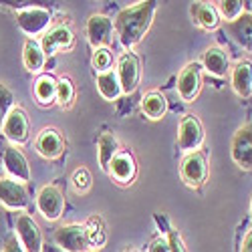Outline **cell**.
<instances>
[{
	"instance_id": "6da1fadb",
	"label": "cell",
	"mask_w": 252,
	"mask_h": 252,
	"mask_svg": "<svg viewBox=\"0 0 252 252\" xmlns=\"http://www.w3.org/2000/svg\"><path fill=\"white\" fill-rule=\"evenodd\" d=\"M156 8H158V2L148 0V2H137L133 6L123 8L117 14L115 23H113V29L117 32L119 43L127 51L131 47H135L139 40L145 36V32L150 31Z\"/></svg>"
},
{
	"instance_id": "7a4b0ae2",
	"label": "cell",
	"mask_w": 252,
	"mask_h": 252,
	"mask_svg": "<svg viewBox=\"0 0 252 252\" xmlns=\"http://www.w3.org/2000/svg\"><path fill=\"white\" fill-rule=\"evenodd\" d=\"M204 143V127L196 115H184L178 127V148L186 154L198 152Z\"/></svg>"
},
{
	"instance_id": "3957f363",
	"label": "cell",
	"mask_w": 252,
	"mask_h": 252,
	"mask_svg": "<svg viewBox=\"0 0 252 252\" xmlns=\"http://www.w3.org/2000/svg\"><path fill=\"white\" fill-rule=\"evenodd\" d=\"M230 156L240 170H252V123H246L234 133Z\"/></svg>"
},
{
	"instance_id": "277c9868",
	"label": "cell",
	"mask_w": 252,
	"mask_h": 252,
	"mask_svg": "<svg viewBox=\"0 0 252 252\" xmlns=\"http://www.w3.org/2000/svg\"><path fill=\"white\" fill-rule=\"evenodd\" d=\"M180 174H182V180L192 186V188H198L206 182L208 178V159H206V154L204 152H192V154H186V158L182 159V167H180Z\"/></svg>"
},
{
	"instance_id": "5b68a950",
	"label": "cell",
	"mask_w": 252,
	"mask_h": 252,
	"mask_svg": "<svg viewBox=\"0 0 252 252\" xmlns=\"http://www.w3.org/2000/svg\"><path fill=\"white\" fill-rule=\"evenodd\" d=\"M117 77L121 83V91L123 93H131L135 91L139 77H141V63L137 59L135 53L131 51H125L119 59H117Z\"/></svg>"
},
{
	"instance_id": "8992f818",
	"label": "cell",
	"mask_w": 252,
	"mask_h": 252,
	"mask_svg": "<svg viewBox=\"0 0 252 252\" xmlns=\"http://www.w3.org/2000/svg\"><path fill=\"white\" fill-rule=\"evenodd\" d=\"M55 242L65 252H85L89 248L85 226L81 224H67L55 230Z\"/></svg>"
},
{
	"instance_id": "52a82bcc",
	"label": "cell",
	"mask_w": 252,
	"mask_h": 252,
	"mask_svg": "<svg viewBox=\"0 0 252 252\" xmlns=\"http://www.w3.org/2000/svg\"><path fill=\"white\" fill-rule=\"evenodd\" d=\"M16 234L25 252H43V234H40V228L32 220V216L29 214L16 216Z\"/></svg>"
},
{
	"instance_id": "ba28073f",
	"label": "cell",
	"mask_w": 252,
	"mask_h": 252,
	"mask_svg": "<svg viewBox=\"0 0 252 252\" xmlns=\"http://www.w3.org/2000/svg\"><path fill=\"white\" fill-rule=\"evenodd\" d=\"M36 208L47 220H59L65 212V196L57 186H45L36 196Z\"/></svg>"
},
{
	"instance_id": "9c48e42d",
	"label": "cell",
	"mask_w": 252,
	"mask_h": 252,
	"mask_svg": "<svg viewBox=\"0 0 252 252\" xmlns=\"http://www.w3.org/2000/svg\"><path fill=\"white\" fill-rule=\"evenodd\" d=\"M87 40L93 49H107L113 38V20L105 14H93L87 20Z\"/></svg>"
},
{
	"instance_id": "30bf717a",
	"label": "cell",
	"mask_w": 252,
	"mask_h": 252,
	"mask_svg": "<svg viewBox=\"0 0 252 252\" xmlns=\"http://www.w3.org/2000/svg\"><path fill=\"white\" fill-rule=\"evenodd\" d=\"M51 23V12L47 8L40 6H29L16 12V25L20 27V31L34 36L40 34Z\"/></svg>"
},
{
	"instance_id": "8fae6325",
	"label": "cell",
	"mask_w": 252,
	"mask_h": 252,
	"mask_svg": "<svg viewBox=\"0 0 252 252\" xmlns=\"http://www.w3.org/2000/svg\"><path fill=\"white\" fill-rule=\"evenodd\" d=\"M2 133L8 141L20 145V143H27L29 141V133H31V123L27 113L20 109V107H12V111L8 113V117L4 119L2 125Z\"/></svg>"
},
{
	"instance_id": "7c38bea8",
	"label": "cell",
	"mask_w": 252,
	"mask_h": 252,
	"mask_svg": "<svg viewBox=\"0 0 252 252\" xmlns=\"http://www.w3.org/2000/svg\"><path fill=\"white\" fill-rule=\"evenodd\" d=\"M200 87H202V67L200 63H190L186 65L178 77V93L184 101H194L200 93Z\"/></svg>"
},
{
	"instance_id": "4fadbf2b",
	"label": "cell",
	"mask_w": 252,
	"mask_h": 252,
	"mask_svg": "<svg viewBox=\"0 0 252 252\" xmlns=\"http://www.w3.org/2000/svg\"><path fill=\"white\" fill-rule=\"evenodd\" d=\"M0 202L10 210H25L29 206L27 188L12 178L0 180Z\"/></svg>"
},
{
	"instance_id": "5bb4252c",
	"label": "cell",
	"mask_w": 252,
	"mask_h": 252,
	"mask_svg": "<svg viewBox=\"0 0 252 252\" xmlns=\"http://www.w3.org/2000/svg\"><path fill=\"white\" fill-rule=\"evenodd\" d=\"M2 163H4V170L12 176V180H16V182H20V184L31 180L29 159L25 158V154H23V152L16 150L14 145H8V148H4Z\"/></svg>"
},
{
	"instance_id": "9a60e30c",
	"label": "cell",
	"mask_w": 252,
	"mask_h": 252,
	"mask_svg": "<svg viewBox=\"0 0 252 252\" xmlns=\"http://www.w3.org/2000/svg\"><path fill=\"white\" fill-rule=\"evenodd\" d=\"M109 172L111 178L119 184H131L135 174H137V163L131 152H117V156L113 158V161L109 163Z\"/></svg>"
},
{
	"instance_id": "2e32d148",
	"label": "cell",
	"mask_w": 252,
	"mask_h": 252,
	"mask_svg": "<svg viewBox=\"0 0 252 252\" xmlns=\"http://www.w3.org/2000/svg\"><path fill=\"white\" fill-rule=\"evenodd\" d=\"M34 145H36V152L47 159H57L63 152H65V141H63L61 133L53 127H47V129L40 131Z\"/></svg>"
},
{
	"instance_id": "e0dca14e",
	"label": "cell",
	"mask_w": 252,
	"mask_h": 252,
	"mask_svg": "<svg viewBox=\"0 0 252 252\" xmlns=\"http://www.w3.org/2000/svg\"><path fill=\"white\" fill-rule=\"evenodd\" d=\"M226 32L232 36L236 45L252 53V14L244 12L232 23H226Z\"/></svg>"
},
{
	"instance_id": "ac0fdd59",
	"label": "cell",
	"mask_w": 252,
	"mask_h": 252,
	"mask_svg": "<svg viewBox=\"0 0 252 252\" xmlns=\"http://www.w3.org/2000/svg\"><path fill=\"white\" fill-rule=\"evenodd\" d=\"M73 47V32L67 27H55L51 29L43 40H40V49L45 55H55L59 49H71Z\"/></svg>"
},
{
	"instance_id": "d6986e66",
	"label": "cell",
	"mask_w": 252,
	"mask_h": 252,
	"mask_svg": "<svg viewBox=\"0 0 252 252\" xmlns=\"http://www.w3.org/2000/svg\"><path fill=\"white\" fill-rule=\"evenodd\" d=\"M232 89L242 99L252 97V63L250 61H240L232 69Z\"/></svg>"
},
{
	"instance_id": "ffe728a7",
	"label": "cell",
	"mask_w": 252,
	"mask_h": 252,
	"mask_svg": "<svg viewBox=\"0 0 252 252\" xmlns=\"http://www.w3.org/2000/svg\"><path fill=\"white\" fill-rule=\"evenodd\" d=\"M202 65L204 69L214 75V77H224L230 69V61H228V55L220 49V47H210L206 53H204V59H202Z\"/></svg>"
},
{
	"instance_id": "44dd1931",
	"label": "cell",
	"mask_w": 252,
	"mask_h": 252,
	"mask_svg": "<svg viewBox=\"0 0 252 252\" xmlns=\"http://www.w3.org/2000/svg\"><path fill=\"white\" fill-rule=\"evenodd\" d=\"M190 12L194 16V20L206 31H214L218 29L220 25V16H218V10L214 4H210V2H194L190 6Z\"/></svg>"
},
{
	"instance_id": "7402d4cb",
	"label": "cell",
	"mask_w": 252,
	"mask_h": 252,
	"mask_svg": "<svg viewBox=\"0 0 252 252\" xmlns=\"http://www.w3.org/2000/svg\"><path fill=\"white\" fill-rule=\"evenodd\" d=\"M97 89L101 93V97L105 101H117L121 97V83H119V77H117V71L111 69V71H105V73H99L97 75Z\"/></svg>"
},
{
	"instance_id": "603a6c76",
	"label": "cell",
	"mask_w": 252,
	"mask_h": 252,
	"mask_svg": "<svg viewBox=\"0 0 252 252\" xmlns=\"http://www.w3.org/2000/svg\"><path fill=\"white\" fill-rule=\"evenodd\" d=\"M119 152V143L115 139L113 133H101L99 141H97V154H99V165H101V170L107 172L109 170V163L113 161V158L117 156Z\"/></svg>"
},
{
	"instance_id": "cb8c5ba5",
	"label": "cell",
	"mask_w": 252,
	"mask_h": 252,
	"mask_svg": "<svg viewBox=\"0 0 252 252\" xmlns=\"http://www.w3.org/2000/svg\"><path fill=\"white\" fill-rule=\"evenodd\" d=\"M45 61H47V55L43 53L40 45L36 43V40L29 38L25 43V49H23V63H25V67L31 73H38V71H43Z\"/></svg>"
},
{
	"instance_id": "d4e9b609",
	"label": "cell",
	"mask_w": 252,
	"mask_h": 252,
	"mask_svg": "<svg viewBox=\"0 0 252 252\" xmlns=\"http://www.w3.org/2000/svg\"><path fill=\"white\" fill-rule=\"evenodd\" d=\"M141 111L145 113V117L150 119H161L167 111V101L161 93L158 91H152L148 95H143L141 99Z\"/></svg>"
},
{
	"instance_id": "484cf974",
	"label": "cell",
	"mask_w": 252,
	"mask_h": 252,
	"mask_svg": "<svg viewBox=\"0 0 252 252\" xmlns=\"http://www.w3.org/2000/svg\"><path fill=\"white\" fill-rule=\"evenodd\" d=\"M34 97L38 103L51 105L57 99V79L53 75H40L34 83Z\"/></svg>"
},
{
	"instance_id": "4316f807",
	"label": "cell",
	"mask_w": 252,
	"mask_h": 252,
	"mask_svg": "<svg viewBox=\"0 0 252 252\" xmlns=\"http://www.w3.org/2000/svg\"><path fill=\"white\" fill-rule=\"evenodd\" d=\"M85 226V236H87V244L89 248H101L105 242H107V232H105V224L99 216H91L87 220Z\"/></svg>"
},
{
	"instance_id": "83f0119b",
	"label": "cell",
	"mask_w": 252,
	"mask_h": 252,
	"mask_svg": "<svg viewBox=\"0 0 252 252\" xmlns=\"http://www.w3.org/2000/svg\"><path fill=\"white\" fill-rule=\"evenodd\" d=\"M216 10H218V16L224 18L226 23H232V20H236L238 16L244 14V4L240 2V0H220V2H216Z\"/></svg>"
},
{
	"instance_id": "f1b7e54d",
	"label": "cell",
	"mask_w": 252,
	"mask_h": 252,
	"mask_svg": "<svg viewBox=\"0 0 252 252\" xmlns=\"http://www.w3.org/2000/svg\"><path fill=\"white\" fill-rule=\"evenodd\" d=\"M75 99V85L69 77H61L57 81V103L61 107H69Z\"/></svg>"
},
{
	"instance_id": "f546056e",
	"label": "cell",
	"mask_w": 252,
	"mask_h": 252,
	"mask_svg": "<svg viewBox=\"0 0 252 252\" xmlns=\"http://www.w3.org/2000/svg\"><path fill=\"white\" fill-rule=\"evenodd\" d=\"M12 107H14V95H12V91L4 85V83H0V129H2L4 119L8 117Z\"/></svg>"
},
{
	"instance_id": "4dcf8cb0",
	"label": "cell",
	"mask_w": 252,
	"mask_h": 252,
	"mask_svg": "<svg viewBox=\"0 0 252 252\" xmlns=\"http://www.w3.org/2000/svg\"><path fill=\"white\" fill-rule=\"evenodd\" d=\"M71 182H73V190L77 194H85L91 188V174H89V170H87V167H77V170L73 172Z\"/></svg>"
},
{
	"instance_id": "1f68e13d",
	"label": "cell",
	"mask_w": 252,
	"mask_h": 252,
	"mask_svg": "<svg viewBox=\"0 0 252 252\" xmlns=\"http://www.w3.org/2000/svg\"><path fill=\"white\" fill-rule=\"evenodd\" d=\"M113 65V53L109 49H95L93 55V67L97 73H105V71H111Z\"/></svg>"
},
{
	"instance_id": "d6a6232c",
	"label": "cell",
	"mask_w": 252,
	"mask_h": 252,
	"mask_svg": "<svg viewBox=\"0 0 252 252\" xmlns=\"http://www.w3.org/2000/svg\"><path fill=\"white\" fill-rule=\"evenodd\" d=\"M167 242H170V252H188L182 236L176 232V230H170V232H167Z\"/></svg>"
},
{
	"instance_id": "836d02e7",
	"label": "cell",
	"mask_w": 252,
	"mask_h": 252,
	"mask_svg": "<svg viewBox=\"0 0 252 252\" xmlns=\"http://www.w3.org/2000/svg\"><path fill=\"white\" fill-rule=\"evenodd\" d=\"M150 252H170V242L165 236H159L150 244Z\"/></svg>"
},
{
	"instance_id": "e575fe53",
	"label": "cell",
	"mask_w": 252,
	"mask_h": 252,
	"mask_svg": "<svg viewBox=\"0 0 252 252\" xmlns=\"http://www.w3.org/2000/svg\"><path fill=\"white\" fill-rule=\"evenodd\" d=\"M4 252H25V248H23V244L18 242L16 236H10L6 240V244H4Z\"/></svg>"
},
{
	"instance_id": "d590c367",
	"label": "cell",
	"mask_w": 252,
	"mask_h": 252,
	"mask_svg": "<svg viewBox=\"0 0 252 252\" xmlns=\"http://www.w3.org/2000/svg\"><path fill=\"white\" fill-rule=\"evenodd\" d=\"M240 252H252V230H248V234L244 236L242 246H240Z\"/></svg>"
},
{
	"instance_id": "8d00e7d4",
	"label": "cell",
	"mask_w": 252,
	"mask_h": 252,
	"mask_svg": "<svg viewBox=\"0 0 252 252\" xmlns=\"http://www.w3.org/2000/svg\"><path fill=\"white\" fill-rule=\"evenodd\" d=\"M250 214H252V202H250Z\"/></svg>"
},
{
	"instance_id": "74e56055",
	"label": "cell",
	"mask_w": 252,
	"mask_h": 252,
	"mask_svg": "<svg viewBox=\"0 0 252 252\" xmlns=\"http://www.w3.org/2000/svg\"><path fill=\"white\" fill-rule=\"evenodd\" d=\"M125 252H137V250H125Z\"/></svg>"
}]
</instances>
